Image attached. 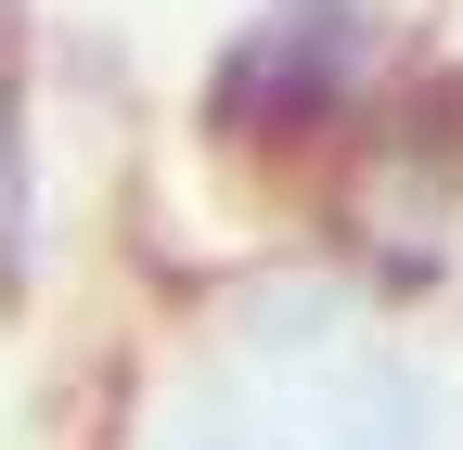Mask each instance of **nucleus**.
Listing matches in <instances>:
<instances>
[{
  "label": "nucleus",
  "instance_id": "f257e3e1",
  "mask_svg": "<svg viewBox=\"0 0 463 450\" xmlns=\"http://www.w3.org/2000/svg\"><path fill=\"white\" fill-rule=\"evenodd\" d=\"M373 0H258L206 65V142L219 155H309L373 90Z\"/></svg>",
  "mask_w": 463,
  "mask_h": 450
},
{
  "label": "nucleus",
  "instance_id": "f03ea898",
  "mask_svg": "<svg viewBox=\"0 0 463 450\" xmlns=\"http://www.w3.org/2000/svg\"><path fill=\"white\" fill-rule=\"evenodd\" d=\"M463 103L450 90H425L412 117H373V142H361V219H399V232H438V206L463 193Z\"/></svg>",
  "mask_w": 463,
  "mask_h": 450
},
{
  "label": "nucleus",
  "instance_id": "7ed1b4c3",
  "mask_svg": "<svg viewBox=\"0 0 463 450\" xmlns=\"http://www.w3.org/2000/svg\"><path fill=\"white\" fill-rule=\"evenodd\" d=\"M26 219H39V167H26V0H0V284H26Z\"/></svg>",
  "mask_w": 463,
  "mask_h": 450
}]
</instances>
